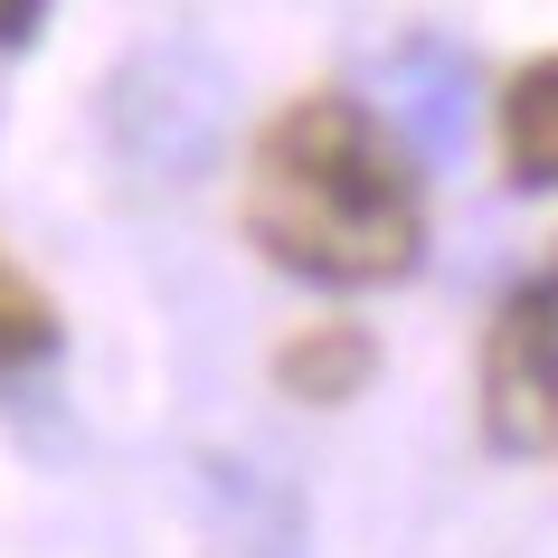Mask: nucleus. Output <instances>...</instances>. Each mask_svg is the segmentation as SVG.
Listing matches in <instances>:
<instances>
[{
  "mask_svg": "<svg viewBox=\"0 0 558 558\" xmlns=\"http://www.w3.org/2000/svg\"><path fill=\"white\" fill-rule=\"evenodd\" d=\"M246 236L284 275L331 284V294L398 284L426 256V180L369 105L331 86L294 95L246 161Z\"/></svg>",
  "mask_w": 558,
  "mask_h": 558,
  "instance_id": "f257e3e1",
  "label": "nucleus"
},
{
  "mask_svg": "<svg viewBox=\"0 0 558 558\" xmlns=\"http://www.w3.org/2000/svg\"><path fill=\"white\" fill-rule=\"evenodd\" d=\"M483 436L501 454H558V265L483 331Z\"/></svg>",
  "mask_w": 558,
  "mask_h": 558,
  "instance_id": "f03ea898",
  "label": "nucleus"
},
{
  "mask_svg": "<svg viewBox=\"0 0 558 558\" xmlns=\"http://www.w3.org/2000/svg\"><path fill=\"white\" fill-rule=\"evenodd\" d=\"M369 369H379V351H369V331H360V323H313V331H294V341L275 351V379L294 388V398H313V408L360 398Z\"/></svg>",
  "mask_w": 558,
  "mask_h": 558,
  "instance_id": "7ed1b4c3",
  "label": "nucleus"
},
{
  "mask_svg": "<svg viewBox=\"0 0 558 558\" xmlns=\"http://www.w3.org/2000/svg\"><path fill=\"white\" fill-rule=\"evenodd\" d=\"M501 161L530 190H558V58L521 66L501 86Z\"/></svg>",
  "mask_w": 558,
  "mask_h": 558,
  "instance_id": "20e7f679",
  "label": "nucleus"
},
{
  "mask_svg": "<svg viewBox=\"0 0 558 558\" xmlns=\"http://www.w3.org/2000/svg\"><path fill=\"white\" fill-rule=\"evenodd\" d=\"M58 351H66V323L48 303V284L0 246V379H38Z\"/></svg>",
  "mask_w": 558,
  "mask_h": 558,
  "instance_id": "39448f33",
  "label": "nucleus"
},
{
  "mask_svg": "<svg viewBox=\"0 0 558 558\" xmlns=\"http://www.w3.org/2000/svg\"><path fill=\"white\" fill-rule=\"evenodd\" d=\"M38 29H48V0H0V58H20Z\"/></svg>",
  "mask_w": 558,
  "mask_h": 558,
  "instance_id": "423d86ee",
  "label": "nucleus"
}]
</instances>
